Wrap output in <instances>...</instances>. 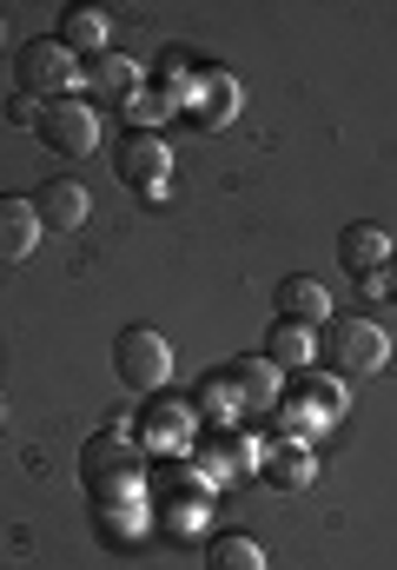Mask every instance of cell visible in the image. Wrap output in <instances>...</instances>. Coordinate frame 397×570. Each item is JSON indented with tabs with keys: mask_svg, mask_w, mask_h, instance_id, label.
<instances>
[{
	"mask_svg": "<svg viewBox=\"0 0 397 570\" xmlns=\"http://www.w3.org/2000/svg\"><path fill=\"white\" fill-rule=\"evenodd\" d=\"M385 358H391V332L378 325V318H325L318 325V365L331 372V379H378L385 372Z\"/></svg>",
	"mask_w": 397,
	"mask_h": 570,
	"instance_id": "6da1fadb",
	"label": "cell"
},
{
	"mask_svg": "<svg viewBox=\"0 0 397 570\" xmlns=\"http://www.w3.org/2000/svg\"><path fill=\"white\" fill-rule=\"evenodd\" d=\"M13 87H20L27 100H40V107L73 100V87H80V53H67L53 33H47V40H27L20 60H13Z\"/></svg>",
	"mask_w": 397,
	"mask_h": 570,
	"instance_id": "7a4b0ae2",
	"label": "cell"
},
{
	"mask_svg": "<svg viewBox=\"0 0 397 570\" xmlns=\"http://www.w3.org/2000/svg\"><path fill=\"white\" fill-rule=\"evenodd\" d=\"M192 438H199V412H192V399H166V392H152V399L139 405V419H132V444L152 451V458H186Z\"/></svg>",
	"mask_w": 397,
	"mask_h": 570,
	"instance_id": "3957f363",
	"label": "cell"
},
{
	"mask_svg": "<svg viewBox=\"0 0 397 570\" xmlns=\"http://www.w3.org/2000/svg\"><path fill=\"white\" fill-rule=\"evenodd\" d=\"M113 365H120V379H127L132 392H166V379H172V345H166V332H152V325H127L120 338H113Z\"/></svg>",
	"mask_w": 397,
	"mask_h": 570,
	"instance_id": "277c9868",
	"label": "cell"
},
{
	"mask_svg": "<svg viewBox=\"0 0 397 570\" xmlns=\"http://www.w3.org/2000/svg\"><path fill=\"white\" fill-rule=\"evenodd\" d=\"M239 80L226 73V67H199L186 87H179V114L199 127V134H219V127H232L239 120Z\"/></svg>",
	"mask_w": 397,
	"mask_h": 570,
	"instance_id": "5b68a950",
	"label": "cell"
},
{
	"mask_svg": "<svg viewBox=\"0 0 397 570\" xmlns=\"http://www.w3.org/2000/svg\"><path fill=\"white\" fill-rule=\"evenodd\" d=\"M113 173L139 199H166V186H172V146L159 140V134H127V140L113 146Z\"/></svg>",
	"mask_w": 397,
	"mask_h": 570,
	"instance_id": "8992f818",
	"label": "cell"
},
{
	"mask_svg": "<svg viewBox=\"0 0 397 570\" xmlns=\"http://www.w3.org/2000/svg\"><path fill=\"white\" fill-rule=\"evenodd\" d=\"M40 140L53 146V153H67V159H80V153H93L100 146V107L93 100H53V107H40Z\"/></svg>",
	"mask_w": 397,
	"mask_h": 570,
	"instance_id": "52a82bcc",
	"label": "cell"
},
{
	"mask_svg": "<svg viewBox=\"0 0 397 570\" xmlns=\"http://www.w3.org/2000/svg\"><path fill=\"white\" fill-rule=\"evenodd\" d=\"M80 87L93 94V107H127L132 94L146 87V67L132 53H120V47H107V53L80 60Z\"/></svg>",
	"mask_w": 397,
	"mask_h": 570,
	"instance_id": "ba28073f",
	"label": "cell"
},
{
	"mask_svg": "<svg viewBox=\"0 0 397 570\" xmlns=\"http://www.w3.org/2000/svg\"><path fill=\"white\" fill-rule=\"evenodd\" d=\"M278 405H291V412H305V419H318V425H338V419H345V379H331L325 365L291 372V385L278 392Z\"/></svg>",
	"mask_w": 397,
	"mask_h": 570,
	"instance_id": "9c48e42d",
	"label": "cell"
},
{
	"mask_svg": "<svg viewBox=\"0 0 397 570\" xmlns=\"http://www.w3.org/2000/svg\"><path fill=\"white\" fill-rule=\"evenodd\" d=\"M152 518H159V531H166L172 544H199V538L212 531V491H199V484L186 478L172 498H159V511H152Z\"/></svg>",
	"mask_w": 397,
	"mask_h": 570,
	"instance_id": "30bf717a",
	"label": "cell"
},
{
	"mask_svg": "<svg viewBox=\"0 0 397 570\" xmlns=\"http://www.w3.org/2000/svg\"><path fill=\"white\" fill-rule=\"evenodd\" d=\"M226 379H232V392H239V412L246 419H271L278 412V365L265 358V352H246V358H232L226 365Z\"/></svg>",
	"mask_w": 397,
	"mask_h": 570,
	"instance_id": "8fae6325",
	"label": "cell"
},
{
	"mask_svg": "<svg viewBox=\"0 0 397 570\" xmlns=\"http://www.w3.org/2000/svg\"><path fill=\"white\" fill-rule=\"evenodd\" d=\"M33 213H40V233H80L93 219V193L80 179H47L40 199H33Z\"/></svg>",
	"mask_w": 397,
	"mask_h": 570,
	"instance_id": "7c38bea8",
	"label": "cell"
},
{
	"mask_svg": "<svg viewBox=\"0 0 397 570\" xmlns=\"http://www.w3.org/2000/svg\"><path fill=\"white\" fill-rule=\"evenodd\" d=\"M40 246V213L20 193H0V266H27Z\"/></svg>",
	"mask_w": 397,
	"mask_h": 570,
	"instance_id": "4fadbf2b",
	"label": "cell"
},
{
	"mask_svg": "<svg viewBox=\"0 0 397 570\" xmlns=\"http://www.w3.org/2000/svg\"><path fill=\"white\" fill-rule=\"evenodd\" d=\"M259 352L271 358V365H278V372H311V365H318V325H298V318H271V332H265Z\"/></svg>",
	"mask_w": 397,
	"mask_h": 570,
	"instance_id": "5bb4252c",
	"label": "cell"
},
{
	"mask_svg": "<svg viewBox=\"0 0 397 570\" xmlns=\"http://www.w3.org/2000/svg\"><path fill=\"white\" fill-rule=\"evenodd\" d=\"M192 412H199V431H239V425H246V412H239V392H232L226 365H219V372H206V379L192 385Z\"/></svg>",
	"mask_w": 397,
	"mask_h": 570,
	"instance_id": "9a60e30c",
	"label": "cell"
},
{
	"mask_svg": "<svg viewBox=\"0 0 397 570\" xmlns=\"http://www.w3.org/2000/svg\"><path fill=\"white\" fill-rule=\"evenodd\" d=\"M107 33H113V27H107V13H100V7H87V0H80V7H60V27H53V40H60L67 53L93 60V53H107Z\"/></svg>",
	"mask_w": 397,
	"mask_h": 570,
	"instance_id": "2e32d148",
	"label": "cell"
},
{
	"mask_svg": "<svg viewBox=\"0 0 397 570\" xmlns=\"http://www.w3.org/2000/svg\"><path fill=\"white\" fill-rule=\"evenodd\" d=\"M271 305H278V318H298V325H325V318H331V292L311 279V273H291V279H278Z\"/></svg>",
	"mask_w": 397,
	"mask_h": 570,
	"instance_id": "e0dca14e",
	"label": "cell"
},
{
	"mask_svg": "<svg viewBox=\"0 0 397 570\" xmlns=\"http://www.w3.org/2000/svg\"><path fill=\"white\" fill-rule=\"evenodd\" d=\"M127 464H146L139 458V444H132V431H93L87 444H80V471H87V484L93 478H113V471H127Z\"/></svg>",
	"mask_w": 397,
	"mask_h": 570,
	"instance_id": "ac0fdd59",
	"label": "cell"
},
{
	"mask_svg": "<svg viewBox=\"0 0 397 570\" xmlns=\"http://www.w3.org/2000/svg\"><path fill=\"white\" fill-rule=\"evenodd\" d=\"M391 233H385V226H345V233H338V259H345V273H351V279H358V273H385V266H391Z\"/></svg>",
	"mask_w": 397,
	"mask_h": 570,
	"instance_id": "d6986e66",
	"label": "cell"
},
{
	"mask_svg": "<svg viewBox=\"0 0 397 570\" xmlns=\"http://www.w3.org/2000/svg\"><path fill=\"white\" fill-rule=\"evenodd\" d=\"M206 570H265V551L252 531H212L206 538Z\"/></svg>",
	"mask_w": 397,
	"mask_h": 570,
	"instance_id": "ffe728a7",
	"label": "cell"
},
{
	"mask_svg": "<svg viewBox=\"0 0 397 570\" xmlns=\"http://www.w3.org/2000/svg\"><path fill=\"white\" fill-rule=\"evenodd\" d=\"M259 478L271 491H305V484L318 478V458H311V451H278V444H265Z\"/></svg>",
	"mask_w": 397,
	"mask_h": 570,
	"instance_id": "44dd1931",
	"label": "cell"
},
{
	"mask_svg": "<svg viewBox=\"0 0 397 570\" xmlns=\"http://www.w3.org/2000/svg\"><path fill=\"white\" fill-rule=\"evenodd\" d=\"M120 114H127V134H159V127L179 114V94H166V87H152V80H146Z\"/></svg>",
	"mask_w": 397,
	"mask_h": 570,
	"instance_id": "7402d4cb",
	"label": "cell"
},
{
	"mask_svg": "<svg viewBox=\"0 0 397 570\" xmlns=\"http://www.w3.org/2000/svg\"><path fill=\"white\" fill-rule=\"evenodd\" d=\"M318 419H305V412H291V405H278V412H271V444H278V451H311V438H318Z\"/></svg>",
	"mask_w": 397,
	"mask_h": 570,
	"instance_id": "603a6c76",
	"label": "cell"
},
{
	"mask_svg": "<svg viewBox=\"0 0 397 570\" xmlns=\"http://www.w3.org/2000/svg\"><path fill=\"white\" fill-rule=\"evenodd\" d=\"M192 73H199V60H192L186 47H159V60H152V73H146V80H152V87H166V94H179Z\"/></svg>",
	"mask_w": 397,
	"mask_h": 570,
	"instance_id": "cb8c5ba5",
	"label": "cell"
},
{
	"mask_svg": "<svg viewBox=\"0 0 397 570\" xmlns=\"http://www.w3.org/2000/svg\"><path fill=\"white\" fill-rule=\"evenodd\" d=\"M7 120H13V127H33V134H40V100L13 94V100H7Z\"/></svg>",
	"mask_w": 397,
	"mask_h": 570,
	"instance_id": "d4e9b609",
	"label": "cell"
},
{
	"mask_svg": "<svg viewBox=\"0 0 397 570\" xmlns=\"http://www.w3.org/2000/svg\"><path fill=\"white\" fill-rule=\"evenodd\" d=\"M358 292H365V298H385L391 285H385V273H358Z\"/></svg>",
	"mask_w": 397,
	"mask_h": 570,
	"instance_id": "484cf974",
	"label": "cell"
},
{
	"mask_svg": "<svg viewBox=\"0 0 397 570\" xmlns=\"http://www.w3.org/2000/svg\"><path fill=\"white\" fill-rule=\"evenodd\" d=\"M385 285H391V292H397V253H391V266H385Z\"/></svg>",
	"mask_w": 397,
	"mask_h": 570,
	"instance_id": "4316f807",
	"label": "cell"
}]
</instances>
